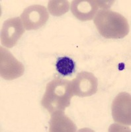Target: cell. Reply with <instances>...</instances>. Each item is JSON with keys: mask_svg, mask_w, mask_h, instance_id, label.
Here are the masks:
<instances>
[{"mask_svg": "<svg viewBox=\"0 0 131 132\" xmlns=\"http://www.w3.org/2000/svg\"><path fill=\"white\" fill-rule=\"evenodd\" d=\"M74 95L71 81L56 79L47 85L41 104L51 114L58 110L64 111Z\"/></svg>", "mask_w": 131, "mask_h": 132, "instance_id": "obj_1", "label": "cell"}, {"mask_svg": "<svg viewBox=\"0 0 131 132\" xmlns=\"http://www.w3.org/2000/svg\"><path fill=\"white\" fill-rule=\"evenodd\" d=\"M94 23L100 35L106 38H122L129 32L127 19L109 9L99 11L94 18Z\"/></svg>", "mask_w": 131, "mask_h": 132, "instance_id": "obj_2", "label": "cell"}, {"mask_svg": "<svg viewBox=\"0 0 131 132\" xmlns=\"http://www.w3.org/2000/svg\"><path fill=\"white\" fill-rule=\"evenodd\" d=\"M114 1H94V0H74L71 4L73 15L82 21L93 19L99 7L106 9L111 7Z\"/></svg>", "mask_w": 131, "mask_h": 132, "instance_id": "obj_3", "label": "cell"}, {"mask_svg": "<svg viewBox=\"0 0 131 132\" xmlns=\"http://www.w3.org/2000/svg\"><path fill=\"white\" fill-rule=\"evenodd\" d=\"M0 72L5 80H13L24 73V65L5 48H0Z\"/></svg>", "mask_w": 131, "mask_h": 132, "instance_id": "obj_4", "label": "cell"}, {"mask_svg": "<svg viewBox=\"0 0 131 132\" xmlns=\"http://www.w3.org/2000/svg\"><path fill=\"white\" fill-rule=\"evenodd\" d=\"M47 8L41 5H33L23 11L21 19L26 30H36L46 24L48 19Z\"/></svg>", "mask_w": 131, "mask_h": 132, "instance_id": "obj_5", "label": "cell"}, {"mask_svg": "<svg viewBox=\"0 0 131 132\" xmlns=\"http://www.w3.org/2000/svg\"><path fill=\"white\" fill-rule=\"evenodd\" d=\"M25 32V28L19 17L6 20L1 32L2 44L8 48H13Z\"/></svg>", "mask_w": 131, "mask_h": 132, "instance_id": "obj_6", "label": "cell"}, {"mask_svg": "<svg viewBox=\"0 0 131 132\" xmlns=\"http://www.w3.org/2000/svg\"><path fill=\"white\" fill-rule=\"evenodd\" d=\"M72 85L74 95L80 97L90 96L97 91V79L92 73L83 71L72 80Z\"/></svg>", "mask_w": 131, "mask_h": 132, "instance_id": "obj_7", "label": "cell"}, {"mask_svg": "<svg viewBox=\"0 0 131 132\" xmlns=\"http://www.w3.org/2000/svg\"><path fill=\"white\" fill-rule=\"evenodd\" d=\"M131 98L127 93H121L115 97L112 104L114 120L124 125L131 124Z\"/></svg>", "mask_w": 131, "mask_h": 132, "instance_id": "obj_8", "label": "cell"}, {"mask_svg": "<svg viewBox=\"0 0 131 132\" xmlns=\"http://www.w3.org/2000/svg\"><path fill=\"white\" fill-rule=\"evenodd\" d=\"M50 131H75L76 126L64 114V111L58 110L52 113Z\"/></svg>", "mask_w": 131, "mask_h": 132, "instance_id": "obj_9", "label": "cell"}, {"mask_svg": "<svg viewBox=\"0 0 131 132\" xmlns=\"http://www.w3.org/2000/svg\"><path fill=\"white\" fill-rule=\"evenodd\" d=\"M56 68L58 72L63 76L71 75L75 70V63L69 57H59L56 63Z\"/></svg>", "mask_w": 131, "mask_h": 132, "instance_id": "obj_10", "label": "cell"}, {"mask_svg": "<svg viewBox=\"0 0 131 132\" xmlns=\"http://www.w3.org/2000/svg\"><path fill=\"white\" fill-rule=\"evenodd\" d=\"M48 8L52 15L60 16L68 12L70 8V3L68 1H49Z\"/></svg>", "mask_w": 131, "mask_h": 132, "instance_id": "obj_11", "label": "cell"}]
</instances>
